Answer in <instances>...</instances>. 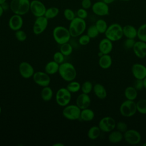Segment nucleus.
<instances>
[{
  "instance_id": "obj_20",
  "label": "nucleus",
  "mask_w": 146,
  "mask_h": 146,
  "mask_svg": "<svg viewBox=\"0 0 146 146\" xmlns=\"http://www.w3.org/2000/svg\"><path fill=\"white\" fill-rule=\"evenodd\" d=\"M98 48L99 51L102 54H109L112 51L113 48L112 42L106 37L100 41Z\"/></svg>"
},
{
  "instance_id": "obj_27",
  "label": "nucleus",
  "mask_w": 146,
  "mask_h": 146,
  "mask_svg": "<svg viewBox=\"0 0 146 146\" xmlns=\"http://www.w3.org/2000/svg\"><path fill=\"white\" fill-rule=\"evenodd\" d=\"M124 96L127 100H135L137 96V90L133 86H128L124 90Z\"/></svg>"
},
{
  "instance_id": "obj_43",
  "label": "nucleus",
  "mask_w": 146,
  "mask_h": 146,
  "mask_svg": "<svg viewBox=\"0 0 146 146\" xmlns=\"http://www.w3.org/2000/svg\"><path fill=\"white\" fill-rule=\"evenodd\" d=\"M136 41L135 40V39H131V38H127L124 42V47L125 49L129 50L132 49Z\"/></svg>"
},
{
  "instance_id": "obj_38",
  "label": "nucleus",
  "mask_w": 146,
  "mask_h": 146,
  "mask_svg": "<svg viewBox=\"0 0 146 146\" xmlns=\"http://www.w3.org/2000/svg\"><path fill=\"white\" fill-rule=\"evenodd\" d=\"M63 16L64 18L68 21H72L73 19H74L76 17L74 11L72 9L69 8H67L64 10Z\"/></svg>"
},
{
  "instance_id": "obj_9",
  "label": "nucleus",
  "mask_w": 146,
  "mask_h": 146,
  "mask_svg": "<svg viewBox=\"0 0 146 146\" xmlns=\"http://www.w3.org/2000/svg\"><path fill=\"white\" fill-rule=\"evenodd\" d=\"M46 9L44 3L39 0H33L30 1V11L36 18L44 16Z\"/></svg>"
},
{
  "instance_id": "obj_22",
  "label": "nucleus",
  "mask_w": 146,
  "mask_h": 146,
  "mask_svg": "<svg viewBox=\"0 0 146 146\" xmlns=\"http://www.w3.org/2000/svg\"><path fill=\"white\" fill-rule=\"evenodd\" d=\"M93 91L96 96L100 99H104L107 95L106 89L100 83L95 84L93 87Z\"/></svg>"
},
{
  "instance_id": "obj_31",
  "label": "nucleus",
  "mask_w": 146,
  "mask_h": 146,
  "mask_svg": "<svg viewBox=\"0 0 146 146\" xmlns=\"http://www.w3.org/2000/svg\"><path fill=\"white\" fill-rule=\"evenodd\" d=\"M66 88L71 94L76 93L79 91V90L81 89V84L78 82L74 80L68 83Z\"/></svg>"
},
{
  "instance_id": "obj_17",
  "label": "nucleus",
  "mask_w": 146,
  "mask_h": 146,
  "mask_svg": "<svg viewBox=\"0 0 146 146\" xmlns=\"http://www.w3.org/2000/svg\"><path fill=\"white\" fill-rule=\"evenodd\" d=\"M131 72L136 79L143 80L146 77V67L142 64H133L131 67Z\"/></svg>"
},
{
  "instance_id": "obj_30",
  "label": "nucleus",
  "mask_w": 146,
  "mask_h": 146,
  "mask_svg": "<svg viewBox=\"0 0 146 146\" xmlns=\"http://www.w3.org/2000/svg\"><path fill=\"white\" fill-rule=\"evenodd\" d=\"M59 13V10L58 7L52 6L48 7V9H46L44 17H46L48 19H53L58 16V15Z\"/></svg>"
},
{
  "instance_id": "obj_23",
  "label": "nucleus",
  "mask_w": 146,
  "mask_h": 146,
  "mask_svg": "<svg viewBox=\"0 0 146 146\" xmlns=\"http://www.w3.org/2000/svg\"><path fill=\"white\" fill-rule=\"evenodd\" d=\"M98 63L99 66L103 69L109 68L112 63V59L109 54H103L99 57Z\"/></svg>"
},
{
  "instance_id": "obj_51",
  "label": "nucleus",
  "mask_w": 146,
  "mask_h": 146,
  "mask_svg": "<svg viewBox=\"0 0 146 146\" xmlns=\"http://www.w3.org/2000/svg\"><path fill=\"white\" fill-rule=\"evenodd\" d=\"M143 83H144V88L146 89V77L143 79Z\"/></svg>"
},
{
  "instance_id": "obj_4",
  "label": "nucleus",
  "mask_w": 146,
  "mask_h": 146,
  "mask_svg": "<svg viewBox=\"0 0 146 146\" xmlns=\"http://www.w3.org/2000/svg\"><path fill=\"white\" fill-rule=\"evenodd\" d=\"M52 36L56 43L60 45L68 42L71 37L68 29L63 26H57L54 27Z\"/></svg>"
},
{
  "instance_id": "obj_6",
  "label": "nucleus",
  "mask_w": 146,
  "mask_h": 146,
  "mask_svg": "<svg viewBox=\"0 0 146 146\" xmlns=\"http://www.w3.org/2000/svg\"><path fill=\"white\" fill-rule=\"evenodd\" d=\"M81 109L76 104H68L64 107L63 116L69 120H76L80 119Z\"/></svg>"
},
{
  "instance_id": "obj_16",
  "label": "nucleus",
  "mask_w": 146,
  "mask_h": 146,
  "mask_svg": "<svg viewBox=\"0 0 146 146\" xmlns=\"http://www.w3.org/2000/svg\"><path fill=\"white\" fill-rule=\"evenodd\" d=\"M9 28L14 31L21 29L23 25V19L22 15L14 14L10 17L8 22Z\"/></svg>"
},
{
  "instance_id": "obj_46",
  "label": "nucleus",
  "mask_w": 146,
  "mask_h": 146,
  "mask_svg": "<svg viewBox=\"0 0 146 146\" xmlns=\"http://www.w3.org/2000/svg\"><path fill=\"white\" fill-rule=\"evenodd\" d=\"M92 5L91 0H82L81 6L82 8L87 10L90 9L92 7Z\"/></svg>"
},
{
  "instance_id": "obj_45",
  "label": "nucleus",
  "mask_w": 146,
  "mask_h": 146,
  "mask_svg": "<svg viewBox=\"0 0 146 146\" xmlns=\"http://www.w3.org/2000/svg\"><path fill=\"white\" fill-rule=\"evenodd\" d=\"M133 87L138 91L144 88V83L142 79H136L134 82Z\"/></svg>"
},
{
  "instance_id": "obj_48",
  "label": "nucleus",
  "mask_w": 146,
  "mask_h": 146,
  "mask_svg": "<svg viewBox=\"0 0 146 146\" xmlns=\"http://www.w3.org/2000/svg\"><path fill=\"white\" fill-rule=\"evenodd\" d=\"M115 0H103V2H104L106 3L109 5V4H111L112 3H113Z\"/></svg>"
},
{
  "instance_id": "obj_12",
  "label": "nucleus",
  "mask_w": 146,
  "mask_h": 146,
  "mask_svg": "<svg viewBox=\"0 0 146 146\" xmlns=\"http://www.w3.org/2000/svg\"><path fill=\"white\" fill-rule=\"evenodd\" d=\"M124 139L125 141L131 145L139 144L141 139V136L139 132L135 129H127L123 133Z\"/></svg>"
},
{
  "instance_id": "obj_1",
  "label": "nucleus",
  "mask_w": 146,
  "mask_h": 146,
  "mask_svg": "<svg viewBox=\"0 0 146 146\" xmlns=\"http://www.w3.org/2000/svg\"><path fill=\"white\" fill-rule=\"evenodd\" d=\"M58 73L62 79L67 82L74 80L77 75L75 67L70 62H63L60 64Z\"/></svg>"
},
{
  "instance_id": "obj_42",
  "label": "nucleus",
  "mask_w": 146,
  "mask_h": 146,
  "mask_svg": "<svg viewBox=\"0 0 146 146\" xmlns=\"http://www.w3.org/2000/svg\"><path fill=\"white\" fill-rule=\"evenodd\" d=\"M91 38L89 37V36L86 34H83L80 35V37L79 38V43L82 46H86L90 42Z\"/></svg>"
},
{
  "instance_id": "obj_24",
  "label": "nucleus",
  "mask_w": 146,
  "mask_h": 146,
  "mask_svg": "<svg viewBox=\"0 0 146 146\" xmlns=\"http://www.w3.org/2000/svg\"><path fill=\"white\" fill-rule=\"evenodd\" d=\"M124 139L123 133L118 130H113L110 132L108 139V141L112 144H116L121 142Z\"/></svg>"
},
{
  "instance_id": "obj_34",
  "label": "nucleus",
  "mask_w": 146,
  "mask_h": 146,
  "mask_svg": "<svg viewBox=\"0 0 146 146\" xmlns=\"http://www.w3.org/2000/svg\"><path fill=\"white\" fill-rule=\"evenodd\" d=\"M137 36L140 40L146 42V23L141 25L138 28Z\"/></svg>"
},
{
  "instance_id": "obj_35",
  "label": "nucleus",
  "mask_w": 146,
  "mask_h": 146,
  "mask_svg": "<svg viewBox=\"0 0 146 146\" xmlns=\"http://www.w3.org/2000/svg\"><path fill=\"white\" fill-rule=\"evenodd\" d=\"M93 84L90 81H85L81 85V91L83 93L89 94L93 90Z\"/></svg>"
},
{
  "instance_id": "obj_28",
  "label": "nucleus",
  "mask_w": 146,
  "mask_h": 146,
  "mask_svg": "<svg viewBox=\"0 0 146 146\" xmlns=\"http://www.w3.org/2000/svg\"><path fill=\"white\" fill-rule=\"evenodd\" d=\"M53 96V91L49 86L43 87L40 92V96L44 102H49L51 100Z\"/></svg>"
},
{
  "instance_id": "obj_39",
  "label": "nucleus",
  "mask_w": 146,
  "mask_h": 146,
  "mask_svg": "<svg viewBox=\"0 0 146 146\" xmlns=\"http://www.w3.org/2000/svg\"><path fill=\"white\" fill-rule=\"evenodd\" d=\"M15 36L18 41L23 42L27 38V34L23 30L20 29L15 31Z\"/></svg>"
},
{
  "instance_id": "obj_14",
  "label": "nucleus",
  "mask_w": 146,
  "mask_h": 146,
  "mask_svg": "<svg viewBox=\"0 0 146 146\" xmlns=\"http://www.w3.org/2000/svg\"><path fill=\"white\" fill-rule=\"evenodd\" d=\"M92 12L98 16H106L109 14L110 8L108 5L106 3L103 1H97L92 4Z\"/></svg>"
},
{
  "instance_id": "obj_49",
  "label": "nucleus",
  "mask_w": 146,
  "mask_h": 146,
  "mask_svg": "<svg viewBox=\"0 0 146 146\" xmlns=\"http://www.w3.org/2000/svg\"><path fill=\"white\" fill-rule=\"evenodd\" d=\"M4 12H5V11H4L3 9H2V7L1 5H0V18L3 15Z\"/></svg>"
},
{
  "instance_id": "obj_18",
  "label": "nucleus",
  "mask_w": 146,
  "mask_h": 146,
  "mask_svg": "<svg viewBox=\"0 0 146 146\" xmlns=\"http://www.w3.org/2000/svg\"><path fill=\"white\" fill-rule=\"evenodd\" d=\"M132 50L137 58H145L146 56V42L141 40L136 42Z\"/></svg>"
},
{
  "instance_id": "obj_37",
  "label": "nucleus",
  "mask_w": 146,
  "mask_h": 146,
  "mask_svg": "<svg viewBox=\"0 0 146 146\" xmlns=\"http://www.w3.org/2000/svg\"><path fill=\"white\" fill-rule=\"evenodd\" d=\"M99 32L98 31L97 28L95 25L90 26L87 30V34L89 36L91 39L95 38L99 34Z\"/></svg>"
},
{
  "instance_id": "obj_13",
  "label": "nucleus",
  "mask_w": 146,
  "mask_h": 146,
  "mask_svg": "<svg viewBox=\"0 0 146 146\" xmlns=\"http://www.w3.org/2000/svg\"><path fill=\"white\" fill-rule=\"evenodd\" d=\"M33 79L37 85L42 87L48 86L51 81L49 75L45 71L35 72L33 76Z\"/></svg>"
},
{
  "instance_id": "obj_41",
  "label": "nucleus",
  "mask_w": 146,
  "mask_h": 146,
  "mask_svg": "<svg viewBox=\"0 0 146 146\" xmlns=\"http://www.w3.org/2000/svg\"><path fill=\"white\" fill-rule=\"evenodd\" d=\"M116 128L119 131L124 133L128 129V125L126 123L120 121L116 123Z\"/></svg>"
},
{
  "instance_id": "obj_52",
  "label": "nucleus",
  "mask_w": 146,
  "mask_h": 146,
  "mask_svg": "<svg viewBox=\"0 0 146 146\" xmlns=\"http://www.w3.org/2000/svg\"><path fill=\"white\" fill-rule=\"evenodd\" d=\"M7 0H0V5H2V3H3L4 2H6Z\"/></svg>"
},
{
  "instance_id": "obj_55",
  "label": "nucleus",
  "mask_w": 146,
  "mask_h": 146,
  "mask_svg": "<svg viewBox=\"0 0 146 146\" xmlns=\"http://www.w3.org/2000/svg\"><path fill=\"white\" fill-rule=\"evenodd\" d=\"M143 146H146V142L143 144Z\"/></svg>"
},
{
  "instance_id": "obj_50",
  "label": "nucleus",
  "mask_w": 146,
  "mask_h": 146,
  "mask_svg": "<svg viewBox=\"0 0 146 146\" xmlns=\"http://www.w3.org/2000/svg\"><path fill=\"white\" fill-rule=\"evenodd\" d=\"M53 146H64V144L62 143H55V144H52Z\"/></svg>"
},
{
  "instance_id": "obj_33",
  "label": "nucleus",
  "mask_w": 146,
  "mask_h": 146,
  "mask_svg": "<svg viewBox=\"0 0 146 146\" xmlns=\"http://www.w3.org/2000/svg\"><path fill=\"white\" fill-rule=\"evenodd\" d=\"M72 51H73L72 46L68 42L63 43L60 45V51L64 56H69L72 54Z\"/></svg>"
},
{
  "instance_id": "obj_26",
  "label": "nucleus",
  "mask_w": 146,
  "mask_h": 146,
  "mask_svg": "<svg viewBox=\"0 0 146 146\" xmlns=\"http://www.w3.org/2000/svg\"><path fill=\"white\" fill-rule=\"evenodd\" d=\"M95 113L91 109L87 108L81 110L80 119L84 121H90L94 119Z\"/></svg>"
},
{
  "instance_id": "obj_19",
  "label": "nucleus",
  "mask_w": 146,
  "mask_h": 146,
  "mask_svg": "<svg viewBox=\"0 0 146 146\" xmlns=\"http://www.w3.org/2000/svg\"><path fill=\"white\" fill-rule=\"evenodd\" d=\"M91 98L88 94L82 93L79 94L76 99V104L81 109L88 108L91 104Z\"/></svg>"
},
{
  "instance_id": "obj_44",
  "label": "nucleus",
  "mask_w": 146,
  "mask_h": 146,
  "mask_svg": "<svg viewBox=\"0 0 146 146\" xmlns=\"http://www.w3.org/2000/svg\"><path fill=\"white\" fill-rule=\"evenodd\" d=\"M88 16V13L87 11V10L83 8H80L79 9L76 11V17L85 19Z\"/></svg>"
},
{
  "instance_id": "obj_7",
  "label": "nucleus",
  "mask_w": 146,
  "mask_h": 146,
  "mask_svg": "<svg viewBox=\"0 0 146 146\" xmlns=\"http://www.w3.org/2000/svg\"><path fill=\"white\" fill-rule=\"evenodd\" d=\"M119 111L122 116L127 117H131L137 112L136 104L134 100L127 99L121 104Z\"/></svg>"
},
{
  "instance_id": "obj_36",
  "label": "nucleus",
  "mask_w": 146,
  "mask_h": 146,
  "mask_svg": "<svg viewBox=\"0 0 146 146\" xmlns=\"http://www.w3.org/2000/svg\"><path fill=\"white\" fill-rule=\"evenodd\" d=\"M136 104L137 111L141 114H146V99H140Z\"/></svg>"
},
{
  "instance_id": "obj_29",
  "label": "nucleus",
  "mask_w": 146,
  "mask_h": 146,
  "mask_svg": "<svg viewBox=\"0 0 146 146\" xmlns=\"http://www.w3.org/2000/svg\"><path fill=\"white\" fill-rule=\"evenodd\" d=\"M102 131L99 126L94 125L90 128L87 132V136L91 140H96L100 135Z\"/></svg>"
},
{
  "instance_id": "obj_10",
  "label": "nucleus",
  "mask_w": 146,
  "mask_h": 146,
  "mask_svg": "<svg viewBox=\"0 0 146 146\" xmlns=\"http://www.w3.org/2000/svg\"><path fill=\"white\" fill-rule=\"evenodd\" d=\"M116 123L113 117L105 116L100 120L98 126L102 132H110L116 128Z\"/></svg>"
},
{
  "instance_id": "obj_3",
  "label": "nucleus",
  "mask_w": 146,
  "mask_h": 146,
  "mask_svg": "<svg viewBox=\"0 0 146 146\" xmlns=\"http://www.w3.org/2000/svg\"><path fill=\"white\" fill-rule=\"evenodd\" d=\"M30 0H11L10 2V10L13 14L23 15L30 11Z\"/></svg>"
},
{
  "instance_id": "obj_40",
  "label": "nucleus",
  "mask_w": 146,
  "mask_h": 146,
  "mask_svg": "<svg viewBox=\"0 0 146 146\" xmlns=\"http://www.w3.org/2000/svg\"><path fill=\"white\" fill-rule=\"evenodd\" d=\"M64 56H65L60 51H57L53 55V60L60 64L64 62Z\"/></svg>"
},
{
  "instance_id": "obj_5",
  "label": "nucleus",
  "mask_w": 146,
  "mask_h": 146,
  "mask_svg": "<svg viewBox=\"0 0 146 146\" xmlns=\"http://www.w3.org/2000/svg\"><path fill=\"white\" fill-rule=\"evenodd\" d=\"M104 34L106 37L112 42L117 41L123 36V27L119 23H112L108 26Z\"/></svg>"
},
{
  "instance_id": "obj_2",
  "label": "nucleus",
  "mask_w": 146,
  "mask_h": 146,
  "mask_svg": "<svg viewBox=\"0 0 146 146\" xmlns=\"http://www.w3.org/2000/svg\"><path fill=\"white\" fill-rule=\"evenodd\" d=\"M87 24L84 19L76 17L70 21L68 30L71 37L79 36L86 29Z\"/></svg>"
},
{
  "instance_id": "obj_53",
  "label": "nucleus",
  "mask_w": 146,
  "mask_h": 146,
  "mask_svg": "<svg viewBox=\"0 0 146 146\" xmlns=\"http://www.w3.org/2000/svg\"><path fill=\"white\" fill-rule=\"evenodd\" d=\"M120 1H123V2H128V1H130L131 0H120Z\"/></svg>"
},
{
  "instance_id": "obj_21",
  "label": "nucleus",
  "mask_w": 146,
  "mask_h": 146,
  "mask_svg": "<svg viewBox=\"0 0 146 146\" xmlns=\"http://www.w3.org/2000/svg\"><path fill=\"white\" fill-rule=\"evenodd\" d=\"M123 35L126 38L135 39L137 37V30L132 25H127L123 27Z\"/></svg>"
},
{
  "instance_id": "obj_15",
  "label": "nucleus",
  "mask_w": 146,
  "mask_h": 146,
  "mask_svg": "<svg viewBox=\"0 0 146 146\" xmlns=\"http://www.w3.org/2000/svg\"><path fill=\"white\" fill-rule=\"evenodd\" d=\"M18 70L21 76L25 79H29L33 77L35 73L34 67L27 62H22L20 63Z\"/></svg>"
},
{
  "instance_id": "obj_54",
  "label": "nucleus",
  "mask_w": 146,
  "mask_h": 146,
  "mask_svg": "<svg viewBox=\"0 0 146 146\" xmlns=\"http://www.w3.org/2000/svg\"><path fill=\"white\" fill-rule=\"evenodd\" d=\"M1 112H2V108H1V106H0V115H1Z\"/></svg>"
},
{
  "instance_id": "obj_32",
  "label": "nucleus",
  "mask_w": 146,
  "mask_h": 146,
  "mask_svg": "<svg viewBox=\"0 0 146 146\" xmlns=\"http://www.w3.org/2000/svg\"><path fill=\"white\" fill-rule=\"evenodd\" d=\"M95 25L100 34H104L108 27L106 21L103 19L97 20Z\"/></svg>"
},
{
  "instance_id": "obj_25",
  "label": "nucleus",
  "mask_w": 146,
  "mask_h": 146,
  "mask_svg": "<svg viewBox=\"0 0 146 146\" xmlns=\"http://www.w3.org/2000/svg\"><path fill=\"white\" fill-rule=\"evenodd\" d=\"M59 64L54 60L50 61L46 63L44 67V71L48 75H54L58 72Z\"/></svg>"
},
{
  "instance_id": "obj_8",
  "label": "nucleus",
  "mask_w": 146,
  "mask_h": 146,
  "mask_svg": "<svg viewBox=\"0 0 146 146\" xmlns=\"http://www.w3.org/2000/svg\"><path fill=\"white\" fill-rule=\"evenodd\" d=\"M71 100V93L67 88L62 87L59 88L55 95L56 103L60 107H65L69 104Z\"/></svg>"
},
{
  "instance_id": "obj_11",
  "label": "nucleus",
  "mask_w": 146,
  "mask_h": 146,
  "mask_svg": "<svg viewBox=\"0 0 146 146\" xmlns=\"http://www.w3.org/2000/svg\"><path fill=\"white\" fill-rule=\"evenodd\" d=\"M48 21V19L44 16L36 18L33 27L34 34L35 35H40L43 33L47 27Z\"/></svg>"
},
{
  "instance_id": "obj_47",
  "label": "nucleus",
  "mask_w": 146,
  "mask_h": 146,
  "mask_svg": "<svg viewBox=\"0 0 146 146\" xmlns=\"http://www.w3.org/2000/svg\"><path fill=\"white\" fill-rule=\"evenodd\" d=\"M2 9H3L4 11H6L10 9V3H7V2H4L1 5Z\"/></svg>"
}]
</instances>
